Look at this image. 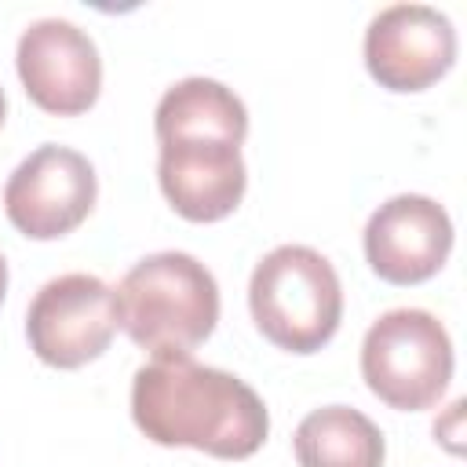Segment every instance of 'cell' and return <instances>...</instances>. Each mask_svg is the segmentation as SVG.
Here are the masks:
<instances>
[{
	"mask_svg": "<svg viewBox=\"0 0 467 467\" xmlns=\"http://www.w3.org/2000/svg\"><path fill=\"white\" fill-rule=\"evenodd\" d=\"M361 376L368 390L390 409H431L452 379V339L427 310H387L365 332Z\"/></svg>",
	"mask_w": 467,
	"mask_h": 467,
	"instance_id": "obj_4",
	"label": "cell"
},
{
	"mask_svg": "<svg viewBox=\"0 0 467 467\" xmlns=\"http://www.w3.org/2000/svg\"><path fill=\"white\" fill-rule=\"evenodd\" d=\"M452 252L449 212L423 193L383 201L365 226V259L390 285H420L434 277Z\"/></svg>",
	"mask_w": 467,
	"mask_h": 467,
	"instance_id": "obj_9",
	"label": "cell"
},
{
	"mask_svg": "<svg viewBox=\"0 0 467 467\" xmlns=\"http://www.w3.org/2000/svg\"><path fill=\"white\" fill-rule=\"evenodd\" d=\"M255 328L288 354L321 350L343 317V288L332 263L306 244L266 252L248 281Z\"/></svg>",
	"mask_w": 467,
	"mask_h": 467,
	"instance_id": "obj_3",
	"label": "cell"
},
{
	"mask_svg": "<svg viewBox=\"0 0 467 467\" xmlns=\"http://www.w3.org/2000/svg\"><path fill=\"white\" fill-rule=\"evenodd\" d=\"M113 292L120 328L153 361L190 358L219 321V285L212 270L186 252L139 259Z\"/></svg>",
	"mask_w": 467,
	"mask_h": 467,
	"instance_id": "obj_2",
	"label": "cell"
},
{
	"mask_svg": "<svg viewBox=\"0 0 467 467\" xmlns=\"http://www.w3.org/2000/svg\"><path fill=\"white\" fill-rule=\"evenodd\" d=\"M157 182L168 204L190 223L226 219L244 197L241 146L230 139H164Z\"/></svg>",
	"mask_w": 467,
	"mask_h": 467,
	"instance_id": "obj_10",
	"label": "cell"
},
{
	"mask_svg": "<svg viewBox=\"0 0 467 467\" xmlns=\"http://www.w3.org/2000/svg\"><path fill=\"white\" fill-rule=\"evenodd\" d=\"M15 66L26 95L58 117L91 109L102 88V58L95 40L66 18H36L18 36Z\"/></svg>",
	"mask_w": 467,
	"mask_h": 467,
	"instance_id": "obj_8",
	"label": "cell"
},
{
	"mask_svg": "<svg viewBox=\"0 0 467 467\" xmlns=\"http://www.w3.org/2000/svg\"><path fill=\"white\" fill-rule=\"evenodd\" d=\"M157 142L164 139H230L244 142L248 135V109L244 102L212 77H186L171 84L153 113Z\"/></svg>",
	"mask_w": 467,
	"mask_h": 467,
	"instance_id": "obj_11",
	"label": "cell"
},
{
	"mask_svg": "<svg viewBox=\"0 0 467 467\" xmlns=\"http://www.w3.org/2000/svg\"><path fill=\"white\" fill-rule=\"evenodd\" d=\"M4 292H7V263L0 255V303H4Z\"/></svg>",
	"mask_w": 467,
	"mask_h": 467,
	"instance_id": "obj_13",
	"label": "cell"
},
{
	"mask_svg": "<svg viewBox=\"0 0 467 467\" xmlns=\"http://www.w3.org/2000/svg\"><path fill=\"white\" fill-rule=\"evenodd\" d=\"M292 445L299 467H383L387 452L379 427L350 405H325L306 412Z\"/></svg>",
	"mask_w": 467,
	"mask_h": 467,
	"instance_id": "obj_12",
	"label": "cell"
},
{
	"mask_svg": "<svg viewBox=\"0 0 467 467\" xmlns=\"http://www.w3.org/2000/svg\"><path fill=\"white\" fill-rule=\"evenodd\" d=\"M131 420L157 445H190L219 460L252 456L270 431L263 398L234 372L193 358H161L131 379Z\"/></svg>",
	"mask_w": 467,
	"mask_h": 467,
	"instance_id": "obj_1",
	"label": "cell"
},
{
	"mask_svg": "<svg viewBox=\"0 0 467 467\" xmlns=\"http://www.w3.org/2000/svg\"><path fill=\"white\" fill-rule=\"evenodd\" d=\"M99 179L84 153L69 146H36L4 186L11 226L33 241H55L77 230L95 208Z\"/></svg>",
	"mask_w": 467,
	"mask_h": 467,
	"instance_id": "obj_6",
	"label": "cell"
},
{
	"mask_svg": "<svg viewBox=\"0 0 467 467\" xmlns=\"http://www.w3.org/2000/svg\"><path fill=\"white\" fill-rule=\"evenodd\" d=\"M456 62L449 15L427 4H390L365 29V66L387 91H423Z\"/></svg>",
	"mask_w": 467,
	"mask_h": 467,
	"instance_id": "obj_7",
	"label": "cell"
},
{
	"mask_svg": "<svg viewBox=\"0 0 467 467\" xmlns=\"http://www.w3.org/2000/svg\"><path fill=\"white\" fill-rule=\"evenodd\" d=\"M117 328V292L95 274L51 277L26 314L29 347L51 368H80L95 361L113 343Z\"/></svg>",
	"mask_w": 467,
	"mask_h": 467,
	"instance_id": "obj_5",
	"label": "cell"
},
{
	"mask_svg": "<svg viewBox=\"0 0 467 467\" xmlns=\"http://www.w3.org/2000/svg\"><path fill=\"white\" fill-rule=\"evenodd\" d=\"M0 124H4V91H0Z\"/></svg>",
	"mask_w": 467,
	"mask_h": 467,
	"instance_id": "obj_14",
	"label": "cell"
}]
</instances>
